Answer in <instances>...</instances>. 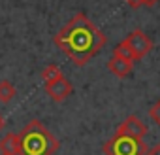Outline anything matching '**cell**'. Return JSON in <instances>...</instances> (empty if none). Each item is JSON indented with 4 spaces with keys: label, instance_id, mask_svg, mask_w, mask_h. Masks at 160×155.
<instances>
[{
    "label": "cell",
    "instance_id": "12",
    "mask_svg": "<svg viewBox=\"0 0 160 155\" xmlns=\"http://www.w3.org/2000/svg\"><path fill=\"white\" fill-rule=\"evenodd\" d=\"M149 117H151L158 127H160V100H156V102L149 108Z\"/></svg>",
    "mask_w": 160,
    "mask_h": 155
},
{
    "label": "cell",
    "instance_id": "11",
    "mask_svg": "<svg viewBox=\"0 0 160 155\" xmlns=\"http://www.w3.org/2000/svg\"><path fill=\"white\" fill-rule=\"evenodd\" d=\"M113 57H121V59L134 61V59H132V51H130V45H128L126 38H124L121 44H117V45H115V49H113Z\"/></svg>",
    "mask_w": 160,
    "mask_h": 155
},
{
    "label": "cell",
    "instance_id": "14",
    "mask_svg": "<svg viewBox=\"0 0 160 155\" xmlns=\"http://www.w3.org/2000/svg\"><path fill=\"white\" fill-rule=\"evenodd\" d=\"M145 155H160V144H154L152 147H147Z\"/></svg>",
    "mask_w": 160,
    "mask_h": 155
},
{
    "label": "cell",
    "instance_id": "4",
    "mask_svg": "<svg viewBox=\"0 0 160 155\" xmlns=\"http://www.w3.org/2000/svg\"><path fill=\"white\" fill-rule=\"evenodd\" d=\"M126 42H128V45H130V51H132V59L134 61H141L147 53H151V49H152V40L143 32V30H139V29H136V30H132L128 36H126Z\"/></svg>",
    "mask_w": 160,
    "mask_h": 155
},
{
    "label": "cell",
    "instance_id": "13",
    "mask_svg": "<svg viewBox=\"0 0 160 155\" xmlns=\"http://www.w3.org/2000/svg\"><path fill=\"white\" fill-rule=\"evenodd\" d=\"M124 2H126L132 10H138V8H141V6H143V0H124Z\"/></svg>",
    "mask_w": 160,
    "mask_h": 155
},
{
    "label": "cell",
    "instance_id": "9",
    "mask_svg": "<svg viewBox=\"0 0 160 155\" xmlns=\"http://www.w3.org/2000/svg\"><path fill=\"white\" fill-rule=\"evenodd\" d=\"M15 93H17V89H15V85L12 82H8V80L0 82V100L2 102H10L15 97Z\"/></svg>",
    "mask_w": 160,
    "mask_h": 155
},
{
    "label": "cell",
    "instance_id": "10",
    "mask_svg": "<svg viewBox=\"0 0 160 155\" xmlns=\"http://www.w3.org/2000/svg\"><path fill=\"white\" fill-rule=\"evenodd\" d=\"M60 76H62V72H60V68L57 64H47L42 70V80H43V83H51V82H55L57 78H60Z\"/></svg>",
    "mask_w": 160,
    "mask_h": 155
},
{
    "label": "cell",
    "instance_id": "15",
    "mask_svg": "<svg viewBox=\"0 0 160 155\" xmlns=\"http://www.w3.org/2000/svg\"><path fill=\"white\" fill-rule=\"evenodd\" d=\"M160 2V0H143V6H147V8H152V6H156Z\"/></svg>",
    "mask_w": 160,
    "mask_h": 155
},
{
    "label": "cell",
    "instance_id": "5",
    "mask_svg": "<svg viewBox=\"0 0 160 155\" xmlns=\"http://www.w3.org/2000/svg\"><path fill=\"white\" fill-rule=\"evenodd\" d=\"M115 134H122V136H130V138H138V140H143L145 134H147V125L138 119L136 115H128L115 131Z\"/></svg>",
    "mask_w": 160,
    "mask_h": 155
},
{
    "label": "cell",
    "instance_id": "6",
    "mask_svg": "<svg viewBox=\"0 0 160 155\" xmlns=\"http://www.w3.org/2000/svg\"><path fill=\"white\" fill-rule=\"evenodd\" d=\"M72 91H73V85L64 78V74H62L60 78H57L55 82L45 83V93H47L55 102H62V100H66V99L72 95Z\"/></svg>",
    "mask_w": 160,
    "mask_h": 155
},
{
    "label": "cell",
    "instance_id": "16",
    "mask_svg": "<svg viewBox=\"0 0 160 155\" xmlns=\"http://www.w3.org/2000/svg\"><path fill=\"white\" fill-rule=\"evenodd\" d=\"M4 123H6V121H4V117H2V114H0V131H2V127H4Z\"/></svg>",
    "mask_w": 160,
    "mask_h": 155
},
{
    "label": "cell",
    "instance_id": "1",
    "mask_svg": "<svg viewBox=\"0 0 160 155\" xmlns=\"http://www.w3.org/2000/svg\"><path fill=\"white\" fill-rule=\"evenodd\" d=\"M106 34L83 13H75L53 38V44L75 64L85 66L106 45Z\"/></svg>",
    "mask_w": 160,
    "mask_h": 155
},
{
    "label": "cell",
    "instance_id": "8",
    "mask_svg": "<svg viewBox=\"0 0 160 155\" xmlns=\"http://www.w3.org/2000/svg\"><path fill=\"white\" fill-rule=\"evenodd\" d=\"M0 153L2 155H19V136L8 132L0 138Z\"/></svg>",
    "mask_w": 160,
    "mask_h": 155
},
{
    "label": "cell",
    "instance_id": "7",
    "mask_svg": "<svg viewBox=\"0 0 160 155\" xmlns=\"http://www.w3.org/2000/svg\"><path fill=\"white\" fill-rule=\"evenodd\" d=\"M132 62L134 61H128V59H121V57H111L108 61V70L117 76V78H126L132 74Z\"/></svg>",
    "mask_w": 160,
    "mask_h": 155
},
{
    "label": "cell",
    "instance_id": "2",
    "mask_svg": "<svg viewBox=\"0 0 160 155\" xmlns=\"http://www.w3.org/2000/svg\"><path fill=\"white\" fill-rule=\"evenodd\" d=\"M19 136V155H55L60 147L57 136L38 119L23 127Z\"/></svg>",
    "mask_w": 160,
    "mask_h": 155
},
{
    "label": "cell",
    "instance_id": "3",
    "mask_svg": "<svg viewBox=\"0 0 160 155\" xmlns=\"http://www.w3.org/2000/svg\"><path fill=\"white\" fill-rule=\"evenodd\" d=\"M106 155H145L147 146L143 140L122 136V134H113L104 146H102Z\"/></svg>",
    "mask_w": 160,
    "mask_h": 155
}]
</instances>
